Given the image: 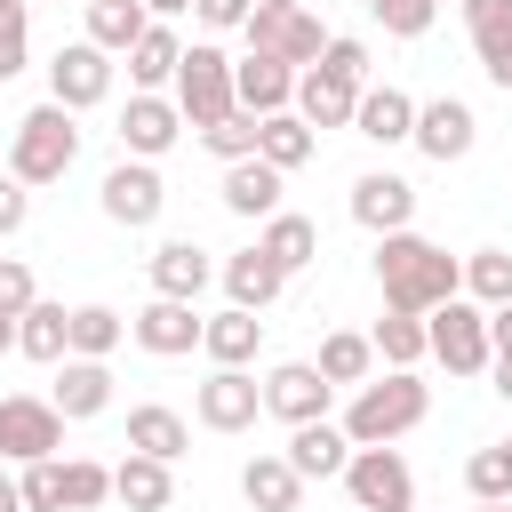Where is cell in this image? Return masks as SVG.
<instances>
[{
    "mask_svg": "<svg viewBox=\"0 0 512 512\" xmlns=\"http://www.w3.org/2000/svg\"><path fill=\"white\" fill-rule=\"evenodd\" d=\"M128 448H144V456H160V464H176V456L192 448V424H184L176 408H160V400H144V408H128Z\"/></svg>",
    "mask_w": 512,
    "mask_h": 512,
    "instance_id": "cell-32",
    "label": "cell"
},
{
    "mask_svg": "<svg viewBox=\"0 0 512 512\" xmlns=\"http://www.w3.org/2000/svg\"><path fill=\"white\" fill-rule=\"evenodd\" d=\"M0 352H16V312H0Z\"/></svg>",
    "mask_w": 512,
    "mask_h": 512,
    "instance_id": "cell-52",
    "label": "cell"
},
{
    "mask_svg": "<svg viewBox=\"0 0 512 512\" xmlns=\"http://www.w3.org/2000/svg\"><path fill=\"white\" fill-rule=\"evenodd\" d=\"M472 136H480V120H472V104L464 96H432V104H416V128H408V144L424 152V160H464L472 152Z\"/></svg>",
    "mask_w": 512,
    "mask_h": 512,
    "instance_id": "cell-10",
    "label": "cell"
},
{
    "mask_svg": "<svg viewBox=\"0 0 512 512\" xmlns=\"http://www.w3.org/2000/svg\"><path fill=\"white\" fill-rule=\"evenodd\" d=\"M280 184H288V176H280L272 160H256V152H248V160H224V208H232V216H256V224H264V216L280 208Z\"/></svg>",
    "mask_w": 512,
    "mask_h": 512,
    "instance_id": "cell-26",
    "label": "cell"
},
{
    "mask_svg": "<svg viewBox=\"0 0 512 512\" xmlns=\"http://www.w3.org/2000/svg\"><path fill=\"white\" fill-rule=\"evenodd\" d=\"M328 376L312 368V360H280L272 376H264V416H280V424H312V416H328Z\"/></svg>",
    "mask_w": 512,
    "mask_h": 512,
    "instance_id": "cell-15",
    "label": "cell"
},
{
    "mask_svg": "<svg viewBox=\"0 0 512 512\" xmlns=\"http://www.w3.org/2000/svg\"><path fill=\"white\" fill-rule=\"evenodd\" d=\"M464 32L480 48V72L512 96V0H464Z\"/></svg>",
    "mask_w": 512,
    "mask_h": 512,
    "instance_id": "cell-20",
    "label": "cell"
},
{
    "mask_svg": "<svg viewBox=\"0 0 512 512\" xmlns=\"http://www.w3.org/2000/svg\"><path fill=\"white\" fill-rule=\"evenodd\" d=\"M256 344H264V320H256L248 304H224L216 320H200V352H208L216 368H248Z\"/></svg>",
    "mask_w": 512,
    "mask_h": 512,
    "instance_id": "cell-27",
    "label": "cell"
},
{
    "mask_svg": "<svg viewBox=\"0 0 512 512\" xmlns=\"http://www.w3.org/2000/svg\"><path fill=\"white\" fill-rule=\"evenodd\" d=\"M192 0H144V16H184Z\"/></svg>",
    "mask_w": 512,
    "mask_h": 512,
    "instance_id": "cell-51",
    "label": "cell"
},
{
    "mask_svg": "<svg viewBox=\"0 0 512 512\" xmlns=\"http://www.w3.org/2000/svg\"><path fill=\"white\" fill-rule=\"evenodd\" d=\"M48 96H56L64 112L104 104V96H112V56H104L96 40H64V48H56V64H48Z\"/></svg>",
    "mask_w": 512,
    "mask_h": 512,
    "instance_id": "cell-9",
    "label": "cell"
},
{
    "mask_svg": "<svg viewBox=\"0 0 512 512\" xmlns=\"http://www.w3.org/2000/svg\"><path fill=\"white\" fill-rule=\"evenodd\" d=\"M168 88H176V112H184L192 128H216L224 112H240V104H232V56H224L216 40H192V48L176 56V80H168Z\"/></svg>",
    "mask_w": 512,
    "mask_h": 512,
    "instance_id": "cell-4",
    "label": "cell"
},
{
    "mask_svg": "<svg viewBox=\"0 0 512 512\" xmlns=\"http://www.w3.org/2000/svg\"><path fill=\"white\" fill-rule=\"evenodd\" d=\"M128 336H136L152 360H184V352L200 344V312H192L184 296H152V304L128 320Z\"/></svg>",
    "mask_w": 512,
    "mask_h": 512,
    "instance_id": "cell-17",
    "label": "cell"
},
{
    "mask_svg": "<svg viewBox=\"0 0 512 512\" xmlns=\"http://www.w3.org/2000/svg\"><path fill=\"white\" fill-rule=\"evenodd\" d=\"M464 488H472V504H496V496H512V448H472V464H464Z\"/></svg>",
    "mask_w": 512,
    "mask_h": 512,
    "instance_id": "cell-40",
    "label": "cell"
},
{
    "mask_svg": "<svg viewBox=\"0 0 512 512\" xmlns=\"http://www.w3.org/2000/svg\"><path fill=\"white\" fill-rule=\"evenodd\" d=\"M120 336H128V320H120L112 304H80V312H72V352H80V360H104Z\"/></svg>",
    "mask_w": 512,
    "mask_h": 512,
    "instance_id": "cell-38",
    "label": "cell"
},
{
    "mask_svg": "<svg viewBox=\"0 0 512 512\" xmlns=\"http://www.w3.org/2000/svg\"><path fill=\"white\" fill-rule=\"evenodd\" d=\"M280 288H288V272H280V264H272L264 248H240V256H224V296H232V304L264 312V304H272Z\"/></svg>",
    "mask_w": 512,
    "mask_h": 512,
    "instance_id": "cell-31",
    "label": "cell"
},
{
    "mask_svg": "<svg viewBox=\"0 0 512 512\" xmlns=\"http://www.w3.org/2000/svg\"><path fill=\"white\" fill-rule=\"evenodd\" d=\"M144 0H88V40L104 48V56H128L136 40H144Z\"/></svg>",
    "mask_w": 512,
    "mask_h": 512,
    "instance_id": "cell-33",
    "label": "cell"
},
{
    "mask_svg": "<svg viewBox=\"0 0 512 512\" xmlns=\"http://www.w3.org/2000/svg\"><path fill=\"white\" fill-rule=\"evenodd\" d=\"M352 128H360L368 144H408V128H416V96H408V88H392V80H384V88L368 80V88H360V104H352Z\"/></svg>",
    "mask_w": 512,
    "mask_h": 512,
    "instance_id": "cell-22",
    "label": "cell"
},
{
    "mask_svg": "<svg viewBox=\"0 0 512 512\" xmlns=\"http://www.w3.org/2000/svg\"><path fill=\"white\" fill-rule=\"evenodd\" d=\"M192 416H200L208 432H248V424L264 416V384H256L248 368H216V376L200 384V400H192Z\"/></svg>",
    "mask_w": 512,
    "mask_h": 512,
    "instance_id": "cell-13",
    "label": "cell"
},
{
    "mask_svg": "<svg viewBox=\"0 0 512 512\" xmlns=\"http://www.w3.org/2000/svg\"><path fill=\"white\" fill-rule=\"evenodd\" d=\"M496 352H512V304L488 312V360H496Z\"/></svg>",
    "mask_w": 512,
    "mask_h": 512,
    "instance_id": "cell-48",
    "label": "cell"
},
{
    "mask_svg": "<svg viewBox=\"0 0 512 512\" xmlns=\"http://www.w3.org/2000/svg\"><path fill=\"white\" fill-rule=\"evenodd\" d=\"M176 136H184V112H176V96H160V88H136V96H128V112H120V144H128V160H160Z\"/></svg>",
    "mask_w": 512,
    "mask_h": 512,
    "instance_id": "cell-14",
    "label": "cell"
},
{
    "mask_svg": "<svg viewBox=\"0 0 512 512\" xmlns=\"http://www.w3.org/2000/svg\"><path fill=\"white\" fill-rule=\"evenodd\" d=\"M200 136H208V152H216V160H248V152H256V112H224V120H216V128H200Z\"/></svg>",
    "mask_w": 512,
    "mask_h": 512,
    "instance_id": "cell-44",
    "label": "cell"
},
{
    "mask_svg": "<svg viewBox=\"0 0 512 512\" xmlns=\"http://www.w3.org/2000/svg\"><path fill=\"white\" fill-rule=\"evenodd\" d=\"M360 8H368L392 40H416V32H432V8H440V0H360Z\"/></svg>",
    "mask_w": 512,
    "mask_h": 512,
    "instance_id": "cell-43",
    "label": "cell"
},
{
    "mask_svg": "<svg viewBox=\"0 0 512 512\" xmlns=\"http://www.w3.org/2000/svg\"><path fill=\"white\" fill-rule=\"evenodd\" d=\"M56 448H64V416H56V400L8 392V400H0V456H8V464H40V456H56Z\"/></svg>",
    "mask_w": 512,
    "mask_h": 512,
    "instance_id": "cell-7",
    "label": "cell"
},
{
    "mask_svg": "<svg viewBox=\"0 0 512 512\" xmlns=\"http://www.w3.org/2000/svg\"><path fill=\"white\" fill-rule=\"evenodd\" d=\"M248 48H264V56H280V64H320V48H328V32H320V16H304V8H248Z\"/></svg>",
    "mask_w": 512,
    "mask_h": 512,
    "instance_id": "cell-8",
    "label": "cell"
},
{
    "mask_svg": "<svg viewBox=\"0 0 512 512\" xmlns=\"http://www.w3.org/2000/svg\"><path fill=\"white\" fill-rule=\"evenodd\" d=\"M352 104H360V80H344V72H328V64H304L296 72V120H312V128H352Z\"/></svg>",
    "mask_w": 512,
    "mask_h": 512,
    "instance_id": "cell-18",
    "label": "cell"
},
{
    "mask_svg": "<svg viewBox=\"0 0 512 512\" xmlns=\"http://www.w3.org/2000/svg\"><path fill=\"white\" fill-rule=\"evenodd\" d=\"M144 272H152V296H184V304H200V288L216 280V264H208L200 240H160Z\"/></svg>",
    "mask_w": 512,
    "mask_h": 512,
    "instance_id": "cell-21",
    "label": "cell"
},
{
    "mask_svg": "<svg viewBox=\"0 0 512 512\" xmlns=\"http://www.w3.org/2000/svg\"><path fill=\"white\" fill-rule=\"evenodd\" d=\"M248 8H256V0H192V16H200L208 32H232V24H248Z\"/></svg>",
    "mask_w": 512,
    "mask_h": 512,
    "instance_id": "cell-47",
    "label": "cell"
},
{
    "mask_svg": "<svg viewBox=\"0 0 512 512\" xmlns=\"http://www.w3.org/2000/svg\"><path fill=\"white\" fill-rule=\"evenodd\" d=\"M32 56V0H0V80H16Z\"/></svg>",
    "mask_w": 512,
    "mask_h": 512,
    "instance_id": "cell-41",
    "label": "cell"
},
{
    "mask_svg": "<svg viewBox=\"0 0 512 512\" xmlns=\"http://www.w3.org/2000/svg\"><path fill=\"white\" fill-rule=\"evenodd\" d=\"M336 480L352 488L360 512H408V504H416V472H408V456H400L392 440H384V448H352Z\"/></svg>",
    "mask_w": 512,
    "mask_h": 512,
    "instance_id": "cell-6",
    "label": "cell"
},
{
    "mask_svg": "<svg viewBox=\"0 0 512 512\" xmlns=\"http://www.w3.org/2000/svg\"><path fill=\"white\" fill-rule=\"evenodd\" d=\"M40 288H32V264L24 256H0V312H24Z\"/></svg>",
    "mask_w": 512,
    "mask_h": 512,
    "instance_id": "cell-45",
    "label": "cell"
},
{
    "mask_svg": "<svg viewBox=\"0 0 512 512\" xmlns=\"http://www.w3.org/2000/svg\"><path fill=\"white\" fill-rule=\"evenodd\" d=\"M304 480H336L344 472V456H352V440H344V424H328V416H312V424H288V448H280Z\"/></svg>",
    "mask_w": 512,
    "mask_h": 512,
    "instance_id": "cell-23",
    "label": "cell"
},
{
    "mask_svg": "<svg viewBox=\"0 0 512 512\" xmlns=\"http://www.w3.org/2000/svg\"><path fill=\"white\" fill-rule=\"evenodd\" d=\"M256 8H296V0H256Z\"/></svg>",
    "mask_w": 512,
    "mask_h": 512,
    "instance_id": "cell-54",
    "label": "cell"
},
{
    "mask_svg": "<svg viewBox=\"0 0 512 512\" xmlns=\"http://www.w3.org/2000/svg\"><path fill=\"white\" fill-rule=\"evenodd\" d=\"M112 496H120L128 512H168V504H176V464L128 448V464H112Z\"/></svg>",
    "mask_w": 512,
    "mask_h": 512,
    "instance_id": "cell-24",
    "label": "cell"
},
{
    "mask_svg": "<svg viewBox=\"0 0 512 512\" xmlns=\"http://www.w3.org/2000/svg\"><path fill=\"white\" fill-rule=\"evenodd\" d=\"M0 512H24V488H16L8 472H0Z\"/></svg>",
    "mask_w": 512,
    "mask_h": 512,
    "instance_id": "cell-50",
    "label": "cell"
},
{
    "mask_svg": "<svg viewBox=\"0 0 512 512\" xmlns=\"http://www.w3.org/2000/svg\"><path fill=\"white\" fill-rule=\"evenodd\" d=\"M432 416V392L416 384V368H384L368 384H352V408H344V440L352 448H384L400 432H416Z\"/></svg>",
    "mask_w": 512,
    "mask_h": 512,
    "instance_id": "cell-2",
    "label": "cell"
},
{
    "mask_svg": "<svg viewBox=\"0 0 512 512\" xmlns=\"http://www.w3.org/2000/svg\"><path fill=\"white\" fill-rule=\"evenodd\" d=\"M488 368H496V392H504V400H512V352H496V360H488Z\"/></svg>",
    "mask_w": 512,
    "mask_h": 512,
    "instance_id": "cell-49",
    "label": "cell"
},
{
    "mask_svg": "<svg viewBox=\"0 0 512 512\" xmlns=\"http://www.w3.org/2000/svg\"><path fill=\"white\" fill-rule=\"evenodd\" d=\"M256 248H264V256H272L280 272H304V264L320 256V224H312V216H296V208H272V216H264V240H256Z\"/></svg>",
    "mask_w": 512,
    "mask_h": 512,
    "instance_id": "cell-30",
    "label": "cell"
},
{
    "mask_svg": "<svg viewBox=\"0 0 512 512\" xmlns=\"http://www.w3.org/2000/svg\"><path fill=\"white\" fill-rule=\"evenodd\" d=\"M24 512H64V456H40V464H24Z\"/></svg>",
    "mask_w": 512,
    "mask_h": 512,
    "instance_id": "cell-42",
    "label": "cell"
},
{
    "mask_svg": "<svg viewBox=\"0 0 512 512\" xmlns=\"http://www.w3.org/2000/svg\"><path fill=\"white\" fill-rule=\"evenodd\" d=\"M312 368H320L328 384H368V376H376V344H368L360 328H336V336L320 344V360H312Z\"/></svg>",
    "mask_w": 512,
    "mask_h": 512,
    "instance_id": "cell-35",
    "label": "cell"
},
{
    "mask_svg": "<svg viewBox=\"0 0 512 512\" xmlns=\"http://www.w3.org/2000/svg\"><path fill=\"white\" fill-rule=\"evenodd\" d=\"M424 352L448 368V376H480L488 368V312L472 296H448L424 312Z\"/></svg>",
    "mask_w": 512,
    "mask_h": 512,
    "instance_id": "cell-5",
    "label": "cell"
},
{
    "mask_svg": "<svg viewBox=\"0 0 512 512\" xmlns=\"http://www.w3.org/2000/svg\"><path fill=\"white\" fill-rule=\"evenodd\" d=\"M312 152H320V128H312V120H296V112H264V120H256V160H272L280 176L304 168Z\"/></svg>",
    "mask_w": 512,
    "mask_h": 512,
    "instance_id": "cell-29",
    "label": "cell"
},
{
    "mask_svg": "<svg viewBox=\"0 0 512 512\" xmlns=\"http://www.w3.org/2000/svg\"><path fill=\"white\" fill-rule=\"evenodd\" d=\"M240 496H248V512H296L304 504V472L272 448V456H248L240 464Z\"/></svg>",
    "mask_w": 512,
    "mask_h": 512,
    "instance_id": "cell-25",
    "label": "cell"
},
{
    "mask_svg": "<svg viewBox=\"0 0 512 512\" xmlns=\"http://www.w3.org/2000/svg\"><path fill=\"white\" fill-rule=\"evenodd\" d=\"M464 296H472L480 312L512 304V248H472V256H464Z\"/></svg>",
    "mask_w": 512,
    "mask_h": 512,
    "instance_id": "cell-36",
    "label": "cell"
},
{
    "mask_svg": "<svg viewBox=\"0 0 512 512\" xmlns=\"http://www.w3.org/2000/svg\"><path fill=\"white\" fill-rule=\"evenodd\" d=\"M72 160H80V128H72V112H64L56 96L32 104V112L16 120V136H8V176H16V184H56Z\"/></svg>",
    "mask_w": 512,
    "mask_h": 512,
    "instance_id": "cell-3",
    "label": "cell"
},
{
    "mask_svg": "<svg viewBox=\"0 0 512 512\" xmlns=\"http://www.w3.org/2000/svg\"><path fill=\"white\" fill-rule=\"evenodd\" d=\"M176 56H184V40L152 16V24H144V40L128 48V80H136V88H168V80H176Z\"/></svg>",
    "mask_w": 512,
    "mask_h": 512,
    "instance_id": "cell-34",
    "label": "cell"
},
{
    "mask_svg": "<svg viewBox=\"0 0 512 512\" xmlns=\"http://www.w3.org/2000/svg\"><path fill=\"white\" fill-rule=\"evenodd\" d=\"M16 352L56 368V360L72 352V312H64V304H48V296H32V304L16 312Z\"/></svg>",
    "mask_w": 512,
    "mask_h": 512,
    "instance_id": "cell-28",
    "label": "cell"
},
{
    "mask_svg": "<svg viewBox=\"0 0 512 512\" xmlns=\"http://www.w3.org/2000/svg\"><path fill=\"white\" fill-rule=\"evenodd\" d=\"M352 224H368L376 240H384V232H408V224H416V184L392 176V168L352 176Z\"/></svg>",
    "mask_w": 512,
    "mask_h": 512,
    "instance_id": "cell-12",
    "label": "cell"
},
{
    "mask_svg": "<svg viewBox=\"0 0 512 512\" xmlns=\"http://www.w3.org/2000/svg\"><path fill=\"white\" fill-rule=\"evenodd\" d=\"M232 104L240 112H288L296 104V64H280V56H264V48H248L240 64H232Z\"/></svg>",
    "mask_w": 512,
    "mask_h": 512,
    "instance_id": "cell-16",
    "label": "cell"
},
{
    "mask_svg": "<svg viewBox=\"0 0 512 512\" xmlns=\"http://www.w3.org/2000/svg\"><path fill=\"white\" fill-rule=\"evenodd\" d=\"M160 208H168V184H160L152 160H120V168L104 176V216H112V224L144 232V224H160Z\"/></svg>",
    "mask_w": 512,
    "mask_h": 512,
    "instance_id": "cell-11",
    "label": "cell"
},
{
    "mask_svg": "<svg viewBox=\"0 0 512 512\" xmlns=\"http://www.w3.org/2000/svg\"><path fill=\"white\" fill-rule=\"evenodd\" d=\"M480 512H512V496H496V504H480Z\"/></svg>",
    "mask_w": 512,
    "mask_h": 512,
    "instance_id": "cell-53",
    "label": "cell"
},
{
    "mask_svg": "<svg viewBox=\"0 0 512 512\" xmlns=\"http://www.w3.org/2000/svg\"><path fill=\"white\" fill-rule=\"evenodd\" d=\"M368 344H376L384 368H416V360H424V312H384V320L368 328Z\"/></svg>",
    "mask_w": 512,
    "mask_h": 512,
    "instance_id": "cell-37",
    "label": "cell"
},
{
    "mask_svg": "<svg viewBox=\"0 0 512 512\" xmlns=\"http://www.w3.org/2000/svg\"><path fill=\"white\" fill-rule=\"evenodd\" d=\"M24 216H32V184H16V176L0 168V240L24 232Z\"/></svg>",
    "mask_w": 512,
    "mask_h": 512,
    "instance_id": "cell-46",
    "label": "cell"
},
{
    "mask_svg": "<svg viewBox=\"0 0 512 512\" xmlns=\"http://www.w3.org/2000/svg\"><path fill=\"white\" fill-rule=\"evenodd\" d=\"M56 368H64V376H56V392H48V400H56V416H64V424H88V416H104V408H112V368H104V360L64 352Z\"/></svg>",
    "mask_w": 512,
    "mask_h": 512,
    "instance_id": "cell-19",
    "label": "cell"
},
{
    "mask_svg": "<svg viewBox=\"0 0 512 512\" xmlns=\"http://www.w3.org/2000/svg\"><path fill=\"white\" fill-rule=\"evenodd\" d=\"M376 288H384V312H432V304L464 296V264L448 248H432L424 232H384L376 240Z\"/></svg>",
    "mask_w": 512,
    "mask_h": 512,
    "instance_id": "cell-1",
    "label": "cell"
},
{
    "mask_svg": "<svg viewBox=\"0 0 512 512\" xmlns=\"http://www.w3.org/2000/svg\"><path fill=\"white\" fill-rule=\"evenodd\" d=\"M112 496V464L96 456H64V512H96Z\"/></svg>",
    "mask_w": 512,
    "mask_h": 512,
    "instance_id": "cell-39",
    "label": "cell"
}]
</instances>
